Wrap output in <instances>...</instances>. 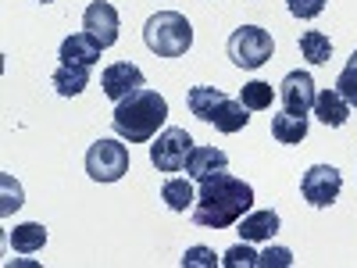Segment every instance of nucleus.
Returning a JSON list of instances; mask_svg holds the SVG:
<instances>
[{
	"label": "nucleus",
	"mask_w": 357,
	"mask_h": 268,
	"mask_svg": "<svg viewBox=\"0 0 357 268\" xmlns=\"http://www.w3.org/2000/svg\"><path fill=\"white\" fill-rule=\"evenodd\" d=\"M89 86V68L86 65H61L54 72V89L61 97H79Z\"/></svg>",
	"instance_id": "nucleus-19"
},
{
	"label": "nucleus",
	"mask_w": 357,
	"mask_h": 268,
	"mask_svg": "<svg viewBox=\"0 0 357 268\" xmlns=\"http://www.w3.org/2000/svg\"><path fill=\"white\" fill-rule=\"evenodd\" d=\"M100 43L89 36V33H75L61 43V65H86V68H93L100 61Z\"/></svg>",
	"instance_id": "nucleus-11"
},
{
	"label": "nucleus",
	"mask_w": 357,
	"mask_h": 268,
	"mask_svg": "<svg viewBox=\"0 0 357 268\" xmlns=\"http://www.w3.org/2000/svg\"><path fill=\"white\" fill-rule=\"evenodd\" d=\"M190 151H193V136L186 129H165L151 143V161L158 172H183Z\"/></svg>",
	"instance_id": "nucleus-6"
},
{
	"label": "nucleus",
	"mask_w": 357,
	"mask_h": 268,
	"mask_svg": "<svg viewBox=\"0 0 357 268\" xmlns=\"http://www.w3.org/2000/svg\"><path fill=\"white\" fill-rule=\"evenodd\" d=\"M272 100H275L272 82L254 79V82H247V86L240 89V104H243L247 111H264V107H272Z\"/></svg>",
	"instance_id": "nucleus-22"
},
{
	"label": "nucleus",
	"mask_w": 357,
	"mask_h": 268,
	"mask_svg": "<svg viewBox=\"0 0 357 268\" xmlns=\"http://www.w3.org/2000/svg\"><path fill=\"white\" fill-rule=\"evenodd\" d=\"M286 8H289L293 18L311 22V18H318V15L325 11V0H286Z\"/></svg>",
	"instance_id": "nucleus-24"
},
{
	"label": "nucleus",
	"mask_w": 357,
	"mask_h": 268,
	"mask_svg": "<svg viewBox=\"0 0 357 268\" xmlns=\"http://www.w3.org/2000/svg\"><path fill=\"white\" fill-rule=\"evenodd\" d=\"M289 268L293 265V254L286 251V247H268L264 254H261V261H257V268Z\"/></svg>",
	"instance_id": "nucleus-27"
},
{
	"label": "nucleus",
	"mask_w": 357,
	"mask_h": 268,
	"mask_svg": "<svg viewBox=\"0 0 357 268\" xmlns=\"http://www.w3.org/2000/svg\"><path fill=\"white\" fill-rule=\"evenodd\" d=\"M272 54H275L272 33L261 29V25H240L229 36V57H232V65H240L247 72L261 68L264 61H272Z\"/></svg>",
	"instance_id": "nucleus-4"
},
{
	"label": "nucleus",
	"mask_w": 357,
	"mask_h": 268,
	"mask_svg": "<svg viewBox=\"0 0 357 268\" xmlns=\"http://www.w3.org/2000/svg\"><path fill=\"white\" fill-rule=\"evenodd\" d=\"M8 244H11V251H18V254H36V251H43V244H47V229H43L40 222L15 225L11 236H8Z\"/></svg>",
	"instance_id": "nucleus-18"
},
{
	"label": "nucleus",
	"mask_w": 357,
	"mask_h": 268,
	"mask_svg": "<svg viewBox=\"0 0 357 268\" xmlns=\"http://www.w3.org/2000/svg\"><path fill=\"white\" fill-rule=\"evenodd\" d=\"M143 43L158 57H183L193 47V25L178 11H158L143 25Z\"/></svg>",
	"instance_id": "nucleus-3"
},
{
	"label": "nucleus",
	"mask_w": 357,
	"mask_h": 268,
	"mask_svg": "<svg viewBox=\"0 0 357 268\" xmlns=\"http://www.w3.org/2000/svg\"><path fill=\"white\" fill-rule=\"evenodd\" d=\"M336 94H340L350 107H357V68H343V72H340V79H336Z\"/></svg>",
	"instance_id": "nucleus-26"
},
{
	"label": "nucleus",
	"mask_w": 357,
	"mask_h": 268,
	"mask_svg": "<svg viewBox=\"0 0 357 268\" xmlns=\"http://www.w3.org/2000/svg\"><path fill=\"white\" fill-rule=\"evenodd\" d=\"M250 122V114H247V107L240 104V97H225L218 107H215V114H211V126L218 129V133H240L243 126Z\"/></svg>",
	"instance_id": "nucleus-15"
},
{
	"label": "nucleus",
	"mask_w": 357,
	"mask_h": 268,
	"mask_svg": "<svg viewBox=\"0 0 357 268\" xmlns=\"http://www.w3.org/2000/svg\"><path fill=\"white\" fill-rule=\"evenodd\" d=\"M347 68H357V50L350 54V61H347Z\"/></svg>",
	"instance_id": "nucleus-29"
},
{
	"label": "nucleus",
	"mask_w": 357,
	"mask_h": 268,
	"mask_svg": "<svg viewBox=\"0 0 357 268\" xmlns=\"http://www.w3.org/2000/svg\"><path fill=\"white\" fill-rule=\"evenodd\" d=\"M257 261H261V254H254V251L247 247V240H243L240 247H229V251L222 254V265H225V268H257Z\"/></svg>",
	"instance_id": "nucleus-23"
},
{
	"label": "nucleus",
	"mask_w": 357,
	"mask_h": 268,
	"mask_svg": "<svg viewBox=\"0 0 357 268\" xmlns=\"http://www.w3.org/2000/svg\"><path fill=\"white\" fill-rule=\"evenodd\" d=\"M301 54L307 57L311 65H325L333 57V40L325 33H318V29H307V33L301 36Z\"/></svg>",
	"instance_id": "nucleus-20"
},
{
	"label": "nucleus",
	"mask_w": 357,
	"mask_h": 268,
	"mask_svg": "<svg viewBox=\"0 0 357 268\" xmlns=\"http://www.w3.org/2000/svg\"><path fill=\"white\" fill-rule=\"evenodd\" d=\"M225 97H229V94H222L218 86H193L190 94H186L190 111L200 118V122H207V126H211V114H215V107H218Z\"/></svg>",
	"instance_id": "nucleus-17"
},
{
	"label": "nucleus",
	"mask_w": 357,
	"mask_h": 268,
	"mask_svg": "<svg viewBox=\"0 0 357 268\" xmlns=\"http://www.w3.org/2000/svg\"><path fill=\"white\" fill-rule=\"evenodd\" d=\"M243 236L247 244H257V240H272V236L279 232V215L268 207V211H247L240 218V229H236Z\"/></svg>",
	"instance_id": "nucleus-13"
},
{
	"label": "nucleus",
	"mask_w": 357,
	"mask_h": 268,
	"mask_svg": "<svg viewBox=\"0 0 357 268\" xmlns=\"http://www.w3.org/2000/svg\"><path fill=\"white\" fill-rule=\"evenodd\" d=\"M82 29L89 36H93L104 50L107 47H114L118 43V11H114V4H107V0H93V4L86 8V15H82Z\"/></svg>",
	"instance_id": "nucleus-8"
},
{
	"label": "nucleus",
	"mask_w": 357,
	"mask_h": 268,
	"mask_svg": "<svg viewBox=\"0 0 357 268\" xmlns=\"http://www.w3.org/2000/svg\"><path fill=\"white\" fill-rule=\"evenodd\" d=\"M86 172L97 183H118L129 172V147L118 140H97L86 151Z\"/></svg>",
	"instance_id": "nucleus-5"
},
{
	"label": "nucleus",
	"mask_w": 357,
	"mask_h": 268,
	"mask_svg": "<svg viewBox=\"0 0 357 268\" xmlns=\"http://www.w3.org/2000/svg\"><path fill=\"white\" fill-rule=\"evenodd\" d=\"M314 79L307 75V72H289L286 79H282V107L289 111V114H304L307 118V111H314Z\"/></svg>",
	"instance_id": "nucleus-9"
},
{
	"label": "nucleus",
	"mask_w": 357,
	"mask_h": 268,
	"mask_svg": "<svg viewBox=\"0 0 357 268\" xmlns=\"http://www.w3.org/2000/svg\"><path fill=\"white\" fill-rule=\"evenodd\" d=\"M225 165H229V158H225V151H218V147H193L190 158H186V172H190V179H197V183L225 172Z\"/></svg>",
	"instance_id": "nucleus-12"
},
{
	"label": "nucleus",
	"mask_w": 357,
	"mask_h": 268,
	"mask_svg": "<svg viewBox=\"0 0 357 268\" xmlns=\"http://www.w3.org/2000/svg\"><path fill=\"white\" fill-rule=\"evenodd\" d=\"M215 265H218V258L211 247H190L183 254V268H215Z\"/></svg>",
	"instance_id": "nucleus-25"
},
{
	"label": "nucleus",
	"mask_w": 357,
	"mask_h": 268,
	"mask_svg": "<svg viewBox=\"0 0 357 268\" xmlns=\"http://www.w3.org/2000/svg\"><path fill=\"white\" fill-rule=\"evenodd\" d=\"M254 207V186L229 172L200 179V193L193 200V222L200 229H229Z\"/></svg>",
	"instance_id": "nucleus-1"
},
{
	"label": "nucleus",
	"mask_w": 357,
	"mask_h": 268,
	"mask_svg": "<svg viewBox=\"0 0 357 268\" xmlns=\"http://www.w3.org/2000/svg\"><path fill=\"white\" fill-rule=\"evenodd\" d=\"M100 86H104V94H107L111 100H126L129 94H136V89L143 86V72H139L132 61H114V65L104 68Z\"/></svg>",
	"instance_id": "nucleus-10"
},
{
	"label": "nucleus",
	"mask_w": 357,
	"mask_h": 268,
	"mask_svg": "<svg viewBox=\"0 0 357 268\" xmlns=\"http://www.w3.org/2000/svg\"><path fill=\"white\" fill-rule=\"evenodd\" d=\"M340 190H343V175L333 165H314L301 179V193L311 207H329L340 197Z\"/></svg>",
	"instance_id": "nucleus-7"
},
{
	"label": "nucleus",
	"mask_w": 357,
	"mask_h": 268,
	"mask_svg": "<svg viewBox=\"0 0 357 268\" xmlns=\"http://www.w3.org/2000/svg\"><path fill=\"white\" fill-rule=\"evenodd\" d=\"M40 4H50V0H40Z\"/></svg>",
	"instance_id": "nucleus-30"
},
{
	"label": "nucleus",
	"mask_w": 357,
	"mask_h": 268,
	"mask_svg": "<svg viewBox=\"0 0 357 268\" xmlns=\"http://www.w3.org/2000/svg\"><path fill=\"white\" fill-rule=\"evenodd\" d=\"M4 193H8V200L0 204V215H11L15 207H22V190H18V183H11V175H4Z\"/></svg>",
	"instance_id": "nucleus-28"
},
{
	"label": "nucleus",
	"mask_w": 357,
	"mask_h": 268,
	"mask_svg": "<svg viewBox=\"0 0 357 268\" xmlns=\"http://www.w3.org/2000/svg\"><path fill=\"white\" fill-rule=\"evenodd\" d=\"M314 114H318V122H321V126L340 129L347 118H350V104L336 94V89H321V94L314 97Z\"/></svg>",
	"instance_id": "nucleus-14"
},
{
	"label": "nucleus",
	"mask_w": 357,
	"mask_h": 268,
	"mask_svg": "<svg viewBox=\"0 0 357 268\" xmlns=\"http://www.w3.org/2000/svg\"><path fill=\"white\" fill-rule=\"evenodd\" d=\"M272 136H275L279 143H286V147L304 143V140H307V118H304V114H289V111L275 114V118H272Z\"/></svg>",
	"instance_id": "nucleus-16"
},
{
	"label": "nucleus",
	"mask_w": 357,
	"mask_h": 268,
	"mask_svg": "<svg viewBox=\"0 0 357 268\" xmlns=\"http://www.w3.org/2000/svg\"><path fill=\"white\" fill-rule=\"evenodd\" d=\"M161 197H165V204L172 207V211H186V207L197 200L190 179H168V183L161 186Z\"/></svg>",
	"instance_id": "nucleus-21"
},
{
	"label": "nucleus",
	"mask_w": 357,
	"mask_h": 268,
	"mask_svg": "<svg viewBox=\"0 0 357 268\" xmlns=\"http://www.w3.org/2000/svg\"><path fill=\"white\" fill-rule=\"evenodd\" d=\"M165 118H168V100L158 89L139 86L136 94L118 100V107L111 114V129L126 143H151L158 136V129L165 126Z\"/></svg>",
	"instance_id": "nucleus-2"
}]
</instances>
